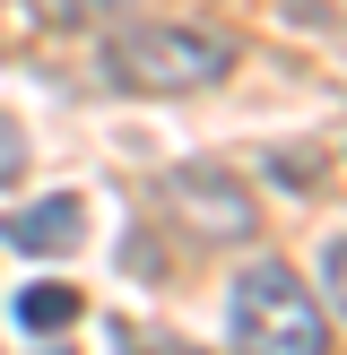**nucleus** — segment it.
<instances>
[{
	"mask_svg": "<svg viewBox=\"0 0 347 355\" xmlns=\"http://www.w3.org/2000/svg\"><path fill=\"white\" fill-rule=\"evenodd\" d=\"M113 347L121 355H200V347H183V338H156L148 321H113Z\"/></svg>",
	"mask_w": 347,
	"mask_h": 355,
	"instance_id": "obj_7",
	"label": "nucleus"
},
{
	"mask_svg": "<svg viewBox=\"0 0 347 355\" xmlns=\"http://www.w3.org/2000/svg\"><path fill=\"white\" fill-rule=\"evenodd\" d=\"M78 312H87V295H78V286H61V277H44V286L17 295V329H26V338H61Z\"/></svg>",
	"mask_w": 347,
	"mask_h": 355,
	"instance_id": "obj_5",
	"label": "nucleus"
},
{
	"mask_svg": "<svg viewBox=\"0 0 347 355\" xmlns=\"http://www.w3.org/2000/svg\"><path fill=\"white\" fill-rule=\"evenodd\" d=\"M226 69H235V35H217V26H174V17H156V26H121L113 44H104V78L130 87V96H200Z\"/></svg>",
	"mask_w": 347,
	"mask_h": 355,
	"instance_id": "obj_1",
	"label": "nucleus"
},
{
	"mask_svg": "<svg viewBox=\"0 0 347 355\" xmlns=\"http://www.w3.org/2000/svg\"><path fill=\"white\" fill-rule=\"evenodd\" d=\"M78 234H87V200L78 191H52V200H26V208L0 217V243H9V252H35V260L78 252Z\"/></svg>",
	"mask_w": 347,
	"mask_h": 355,
	"instance_id": "obj_4",
	"label": "nucleus"
},
{
	"mask_svg": "<svg viewBox=\"0 0 347 355\" xmlns=\"http://www.w3.org/2000/svg\"><path fill=\"white\" fill-rule=\"evenodd\" d=\"M26 9H35V17H52V26H104L121 0H26Z\"/></svg>",
	"mask_w": 347,
	"mask_h": 355,
	"instance_id": "obj_6",
	"label": "nucleus"
},
{
	"mask_svg": "<svg viewBox=\"0 0 347 355\" xmlns=\"http://www.w3.org/2000/svg\"><path fill=\"white\" fill-rule=\"evenodd\" d=\"M321 286H330V304H339V312H347V234H339V243H330V260H321Z\"/></svg>",
	"mask_w": 347,
	"mask_h": 355,
	"instance_id": "obj_10",
	"label": "nucleus"
},
{
	"mask_svg": "<svg viewBox=\"0 0 347 355\" xmlns=\"http://www.w3.org/2000/svg\"><path fill=\"white\" fill-rule=\"evenodd\" d=\"M269 165H278V173H287V182H304V191H312V182H321V148H312V156H304V148H278V156H269Z\"/></svg>",
	"mask_w": 347,
	"mask_h": 355,
	"instance_id": "obj_8",
	"label": "nucleus"
},
{
	"mask_svg": "<svg viewBox=\"0 0 347 355\" xmlns=\"http://www.w3.org/2000/svg\"><path fill=\"white\" fill-rule=\"evenodd\" d=\"M165 217H183L191 234H208V243H243L260 225V208H252V191H243V173H226V165H174L165 173Z\"/></svg>",
	"mask_w": 347,
	"mask_h": 355,
	"instance_id": "obj_3",
	"label": "nucleus"
},
{
	"mask_svg": "<svg viewBox=\"0 0 347 355\" xmlns=\"http://www.w3.org/2000/svg\"><path fill=\"white\" fill-rule=\"evenodd\" d=\"M17 165H26V130L0 113V182H17Z\"/></svg>",
	"mask_w": 347,
	"mask_h": 355,
	"instance_id": "obj_9",
	"label": "nucleus"
},
{
	"mask_svg": "<svg viewBox=\"0 0 347 355\" xmlns=\"http://www.w3.org/2000/svg\"><path fill=\"white\" fill-rule=\"evenodd\" d=\"M226 321L235 355H330V321L287 260H243V277L226 286Z\"/></svg>",
	"mask_w": 347,
	"mask_h": 355,
	"instance_id": "obj_2",
	"label": "nucleus"
}]
</instances>
